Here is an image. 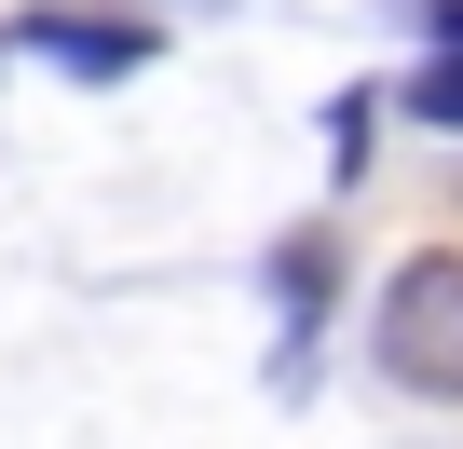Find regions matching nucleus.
I'll return each mask as SVG.
<instances>
[{"mask_svg": "<svg viewBox=\"0 0 463 449\" xmlns=\"http://www.w3.org/2000/svg\"><path fill=\"white\" fill-rule=\"evenodd\" d=\"M382 368L409 395H449L463 408V259L449 246L395 259V286H382Z\"/></svg>", "mask_w": 463, "mask_h": 449, "instance_id": "nucleus-1", "label": "nucleus"}, {"mask_svg": "<svg viewBox=\"0 0 463 449\" xmlns=\"http://www.w3.org/2000/svg\"><path fill=\"white\" fill-rule=\"evenodd\" d=\"M14 42L55 55V69H82V82H137V69H150V28H137V14H123V28H96V14H28Z\"/></svg>", "mask_w": 463, "mask_h": 449, "instance_id": "nucleus-2", "label": "nucleus"}, {"mask_svg": "<svg viewBox=\"0 0 463 449\" xmlns=\"http://www.w3.org/2000/svg\"><path fill=\"white\" fill-rule=\"evenodd\" d=\"M409 109H422L436 136H463V55H422V82H409Z\"/></svg>", "mask_w": 463, "mask_h": 449, "instance_id": "nucleus-3", "label": "nucleus"}, {"mask_svg": "<svg viewBox=\"0 0 463 449\" xmlns=\"http://www.w3.org/2000/svg\"><path fill=\"white\" fill-rule=\"evenodd\" d=\"M368 109H382V96H341V109H327V164H341V177L368 164Z\"/></svg>", "mask_w": 463, "mask_h": 449, "instance_id": "nucleus-4", "label": "nucleus"}, {"mask_svg": "<svg viewBox=\"0 0 463 449\" xmlns=\"http://www.w3.org/2000/svg\"><path fill=\"white\" fill-rule=\"evenodd\" d=\"M422 42H436V55H463V0H422Z\"/></svg>", "mask_w": 463, "mask_h": 449, "instance_id": "nucleus-5", "label": "nucleus"}]
</instances>
